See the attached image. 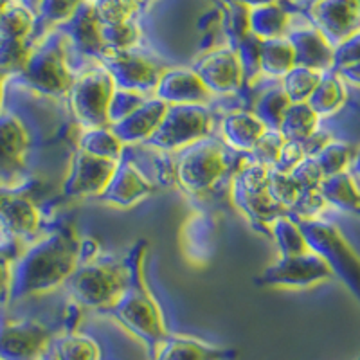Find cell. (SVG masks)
<instances>
[{
  "label": "cell",
  "instance_id": "6da1fadb",
  "mask_svg": "<svg viewBox=\"0 0 360 360\" xmlns=\"http://www.w3.org/2000/svg\"><path fill=\"white\" fill-rule=\"evenodd\" d=\"M63 247L65 245H62L60 240H51L31 250L18 266L15 292L27 294V292L44 290L65 279L63 276H69L72 269V256L70 254L62 256Z\"/></svg>",
  "mask_w": 360,
  "mask_h": 360
},
{
  "label": "cell",
  "instance_id": "7a4b0ae2",
  "mask_svg": "<svg viewBox=\"0 0 360 360\" xmlns=\"http://www.w3.org/2000/svg\"><path fill=\"white\" fill-rule=\"evenodd\" d=\"M114 311L130 332L141 337L152 355L168 339L169 332L164 326L162 315L148 292L124 290L121 299L114 304Z\"/></svg>",
  "mask_w": 360,
  "mask_h": 360
},
{
  "label": "cell",
  "instance_id": "3957f363",
  "mask_svg": "<svg viewBox=\"0 0 360 360\" xmlns=\"http://www.w3.org/2000/svg\"><path fill=\"white\" fill-rule=\"evenodd\" d=\"M124 290L127 279L121 269L105 263L85 266L72 279V294L90 308H114Z\"/></svg>",
  "mask_w": 360,
  "mask_h": 360
},
{
  "label": "cell",
  "instance_id": "277c9868",
  "mask_svg": "<svg viewBox=\"0 0 360 360\" xmlns=\"http://www.w3.org/2000/svg\"><path fill=\"white\" fill-rule=\"evenodd\" d=\"M72 107L86 127L101 128L110 123L108 110L114 96V82L108 72H90L74 86Z\"/></svg>",
  "mask_w": 360,
  "mask_h": 360
},
{
  "label": "cell",
  "instance_id": "5b68a950",
  "mask_svg": "<svg viewBox=\"0 0 360 360\" xmlns=\"http://www.w3.org/2000/svg\"><path fill=\"white\" fill-rule=\"evenodd\" d=\"M53 340L41 324H4L0 326V360H41Z\"/></svg>",
  "mask_w": 360,
  "mask_h": 360
},
{
  "label": "cell",
  "instance_id": "8992f818",
  "mask_svg": "<svg viewBox=\"0 0 360 360\" xmlns=\"http://www.w3.org/2000/svg\"><path fill=\"white\" fill-rule=\"evenodd\" d=\"M205 131H207V115L200 107L168 105V112L153 135H159L155 141L160 146H168V144L179 146L188 141L198 139L200 135H205Z\"/></svg>",
  "mask_w": 360,
  "mask_h": 360
},
{
  "label": "cell",
  "instance_id": "52a82bcc",
  "mask_svg": "<svg viewBox=\"0 0 360 360\" xmlns=\"http://www.w3.org/2000/svg\"><path fill=\"white\" fill-rule=\"evenodd\" d=\"M220 148L218 144H198L186 153L179 168L180 180H184L186 188L197 193L209 188L218 179L224 172V153Z\"/></svg>",
  "mask_w": 360,
  "mask_h": 360
},
{
  "label": "cell",
  "instance_id": "ba28073f",
  "mask_svg": "<svg viewBox=\"0 0 360 360\" xmlns=\"http://www.w3.org/2000/svg\"><path fill=\"white\" fill-rule=\"evenodd\" d=\"M152 356L153 360H229L234 356V352L211 346L193 337L169 333Z\"/></svg>",
  "mask_w": 360,
  "mask_h": 360
},
{
  "label": "cell",
  "instance_id": "9c48e42d",
  "mask_svg": "<svg viewBox=\"0 0 360 360\" xmlns=\"http://www.w3.org/2000/svg\"><path fill=\"white\" fill-rule=\"evenodd\" d=\"M162 96L168 105H189V107H200L213 98V92L207 89L200 78L191 72H173L166 74L162 85Z\"/></svg>",
  "mask_w": 360,
  "mask_h": 360
},
{
  "label": "cell",
  "instance_id": "30bf717a",
  "mask_svg": "<svg viewBox=\"0 0 360 360\" xmlns=\"http://www.w3.org/2000/svg\"><path fill=\"white\" fill-rule=\"evenodd\" d=\"M168 112V103L150 101L141 105L134 114L123 119V123L115 124L114 134L121 141H139L144 137H152L162 123L164 115Z\"/></svg>",
  "mask_w": 360,
  "mask_h": 360
},
{
  "label": "cell",
  "instance_id": "8fae6325",
  "mask_svg": "<svg viewBox=\"0 0 360 360\" xmlns=\"http://www.w3.org/2000/svg\"><path fill=\"white\" fill-rule=\"evenodd\" d=\"M0 224L13 236H29L37 229L38 214L25 198L0 197Z\"/></svg>",
  "mask_w": 360,
  "mask_h": 360
},
{
  "label": "cell",
  "instance_id": "7c38bea8",
  "mask_svg": "<svg viewBox=\"0 0 360 360\" xmlns=\"http://www.w3.org/2000/svg\"><path fill=\"white\" fill-rule=\"evenodd\" d=\"M27 139L15 117H0V175L13 172L20 164Z\"/></svg>",
  "mask_w": 360,
  "mask_h": 360
},
{
  "label": "cell",
  "instance_id": "4fadbf2b",
  "mask_svg": "<svg viewBox=\"0 0 360 360\" xmlns=\"http://www.w3.org/2000/svg\"><path fill=\"white\" fill-rule=\"evenodd\" d=\"M227 119H229L227 131H229L231 143L238 146V150H254V146L266 134V124L259 117H254L249 114H238Z\"/></svg>",
  "mask_w": 360,
  "mask_h": 360
},
{
  "label": "cell",
  "instance_id": "5bb4252c",
  "mask_svg": "<svg viewBox=\"0 0 360 360\" xmlns=\"http://www.w3.org/2000/svg\"><path fill=\"white\" fill-rule=\"evenodd\" d=\"M60 360H99L101 352L94 339L86 335H62L53 340Z\"/></svg>",
  "mask_w": 360,
  "mask_h": 360
},
{
  "label": "cell",
  "instance_id": "9a60e30c",
  "mask_svg": "<svg viewBox=\"0 0 360 360\" xmlns=\"http://www.w3.org/2000/svg\"><path fill=\"white\" fill-rule=\"evenodd\" d=\"M294 74L297 78H294L290 74V78L287 79L285 94L288 96V99H303L317 89L319 78H311V76H315L314 72H310V70H294Z\"/></svg>",
  "mask_w": 360,
  "mask_h": 360
},
{
  "label": "cell",
  "instance_id": "2e32d148",
  "mask_svg": "<svg viewBox=\"0 0 360 360\" xmlns=\"http://www.w3.org/2000/svg\"><path fill=\"white\" fill-rule=\"evenodd\" d=\"M6 281H8V266H6V262L0 258V292L4 288Z\"/></svg>",
  "mask_w": 360,
  "mask_h": 360
},
{
  "label": "cell",
  "instance_id": "e0dca14e",
  "mask_svg": "<svg viewBox=\"0 0 360 360\" xmlns=\"http://www.w3.org/2000/svg\"><path fill=\"white\" fill-rule=\"evenodd\" d=\"M41 360H60V356L56 355V352H54V349H53V346H51V348H49V352L45 353L44 356H41Z\"/></svg>",
  "mask_w": 360,
  "mask_h": 360
},
{
  "label": "cell",
  "instance_id": "ac0fdd59",
  "mask_svg": "<svg viewBox=\"0 0 360 360\" xmlns=\"http://www.w3.org/2000/svg\"><path fill=\"white\" fill-rule=\"evenodd\" d=\"M4 78H6V74L0 72V103H2V85H4Z\"/></svg>",
  "mask_w": 360,
  "mask_h": 360
}]
</instances>
